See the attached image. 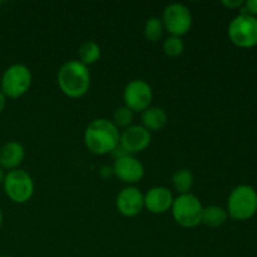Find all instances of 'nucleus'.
I'll return each mask as SVG.
<instances>
[{
    "instance_id": "1",
    "label": "nucleus",
    "mask_w": 257,
    "mask_h": 257,
    "mask_svg": "<svg viewBox=\"0 0 257 257\" xmlns=\"http://www.w3.org/2000/svg\"><path fill=\"white\" fill-rule=\"evenodd\" d=\"M119 141L120 132L118 127L105 118L92 120L85 128V147L94 155L104 156L112 153L119 146Z\"/></svg>"
},
{
    "instance_id": "2",
    "label": "nucleus",
    "mask_w": 257,
    "mask_h": 257,
    "mask_svg": "<svg viewBox=\"0 0 257 257\" xmlns=\"http://www.w3.org/2000/svg\"><path fill=\"white\" fill-rule=\"evenodd\" d=\"M58 85L64 95L72 99L84 97L90 88V73L79 60H68L58 70Z\"/></svg>"
},
{
    "instance_id": "3",
    "label": "nucleus",
    "mask_w": 257,
    "mask_h": 257,
    "mask_svg": "<svg viewBox=\"0 0 257 257\" xmlns=\"http://www.w3.org/2000/svg\"><path fill=\"white\" fill-rule=\"evenodd\" d=\"M33 75L29 68L24 64H13L7 68L0 82V92L7 98L23 97L32 85Z\"/></svg>"
},
{
    "instance_id": "4",
    "label": "nucleus",
    "mask_w": 257,
    "mask_h": 257,
    "mask_svg": "<svg viewBox=\"0 0 257 257\" xmlns=\"http://www.w3.org/2000/svg\"><path fill=\"white\" fill-rule=\"evenodd\" d=\"M203 206L200 198L193 193H185L173 198L172 216L176 222L186 228L196 227L201 223Z\"/></svg>"
},
{
    "instance_id": "5",
    "label": "nucleus",
    "mask_w": 257,
    "mask_h": 257,
    "mask_svg": "<svg viewBox=\"0 0 257 257\" xmlns=\"http://www.w3.org/2000/svg\"><path fill=\"white\" fill-rule=\"evenodd\" d=\"M228 215L235 220H247L257 211V192L248 185H240L228 196Z\"/></svg>"
},
{
    "instance_id": "6",
    "label": "nucleus",
    "mask_w": 257,
    "mask_h": 257,
    "mask_svg": "<svg viewBox=\"0 0 257 257\" xmlns=\"http://www.w3.org/2000/svg\"><path fill=\"white\" fill-rule=\"evenodd\" d=\"M4 191L8 197L15 203H27L34 195V181L27 171L22 168L12 170L5 173Z\"/></svg>"
},
{
    "instance_id": "7",
    "label": "nucleus",
    "mask_w": 257,
    "mask_h": 257,
    "mask_svg": "<svg viewBox=\"0 0 257 257\" xmlns=\"http://www.w3.org/2000/svg\"><path fill=\"white\" fill-rule=\"evenodd\" d=\"M228 37L233 44L242 48L257 44V18L241 13L228 25Z\"/></svg>"
},
{
    "instance_id": "8",
    "label": "nucleus",
    "mask_w": 257,
    "mask_h": 257,
    "mask_svg": "<svg viewBox=\"0 0 257 257\" xmlns=\"http://www.w3.org/2000/svg\"><path fill=\"white\" fill-rule=\"evenodd\" d=\"M162 23L165 30H167L173 37H180L187 34L192 27V14L185 4L173 3L166 7L162 15Z\"/></svg>"
},
{
    "instance_id": "9",
    "label": "nucleus",
    "mask_w": 257,
    "mask_h": 257,
    "mask_svg": "<svg viewBox=\"0 0 257 257\" xmlns=\"http://www.w3.org/2000/svg\"><path fill=\"white\" fill-rule=\"evenodd\" d=\"M153 92L151 85L142 79H135L128 83L123 92L125 107L132 112H143L151 105Z\"/></svg>"
},
{
    "instance_id": "10",
    "label": "nucleus",
    "mask_w": 257,
    "mask_h": 257,
    "mask_svg": "<svg viewBox=\"0 0 257 257\" xmlns=\"http://www.w3.org/2000/svg\"><path fill=\"white\" fill-rule=\"evenodd\" d=\"M151 132L142 124H132L120 133L119 145L128 155L141 153L151 145Z\"/></svg>"
},
{
    "instance_id": "11",
    "label": "nucleus",
    "mask_w": 257,
    "mask_h": 257,
    "mask_svg": "<svg viewBox=\"0 0 257 257\" xmlns=\"http://www.w3.org/2000/svg\"><path fill=\"white\" fill-rule=\"evenodd\" d=\"M118 212L124 217H135L145 208V195L135 186L124 187L115 200Z\"/></svg>"
},
{
    "instance_id": "12",
    "label": "nucleus",
    "mask_w": 257,
    "mask_h": 257,
    "mask_svg": "<svg viewBox=\"0 0 257 257\" xmlns=\"http://www.w3.org/2000/svg\"><path fill=\"white\" fill-rule=\"evenodd\" d=\"M112 170L122 182L128 185L138 183L145 177V166L132 155H127L115 160Z\"/></svg>"
},
{
    "instance_id": "13",
    "label": "nucleus",
    "mask_w": 257,
    "mask_h": 257,
    "mask_svg": "<svg viewBox=\"0 0 257 257\" xmlns=\"http://www.w3.org/2000/svg\"><path fill=\"white\" fill-rule=\"evenodd\" d=\"M172 203V192L163 186L152 187L145 195V208H147L151 213H155V215L166 213L168 210H171Z\"/></svg>"
},
{
    "instance_id": "14",
    "label": "nucleus",
    "mask_w": 257,
    "mask_h": 257,
    "mask_svg": "<svg viewBox=\"0 0 257 257\" xmlns=\"http://www.w3.org/2000/svg\"><path fill=\"white\" fill-rule=\"evenodd\" d=\"M25 157V150L17 141H10L0 148V167L3 170H17Z\"/></svg>"
},
{
    "instance_id": "15",
    "label": "nucleus",
    "mask_w": 257,
    "mask_h": 257,
    "mask_svg": "<svg viewBox=\"0 0 257 257\" xmlns=\"http://www.w3.org/2000/svg\"><path fill=\"white\" fill-rule=\"evenodd\" d=\"M142 125L150 132H157L161 131L167 124V113L160 107H148L142 112Z\"/></svg>"
},
{
    "instance_id": "16",
    "label": "nucleus",
    "mask_w": 257,
    "mask_h": 257,
    "mask_svg": "<svg viewBox=\"0 0 257 257\" xmlns=\"http://www.w3.org/2000/svg\"><path fill=\"white\" fill-rule=\"evenodd\" d=\"M227 216V211L223 210L220 206H208V207H203L201 223L210 227H218L226 222Z\"/></svg>"
},
{
    "instance_id": "17",
    "label": "nucleus",
    "mask_w": 257,
    "mask_h": 257,
    "mask_svg": "<svg viewBox=\"0 0 257 257\" xmlns=\"http://www.w3.org/2000/svg\"><path fill=\"white\" fill-rule=\"evenodd\" d=\"M193 182H195L193 173L191 172L190 170H187V168H182V170H178L173 173V187H175V190L177 191L180 195L190 193V191L192 190L193 187Z\"/></svg>"
},
{
    "instance_id": "18",
    "label": "nucleus",
    "mask_w": 257,
    "mask_h": 257,
    "mask_svg": "<svg viewBox=\"0 0 257 257\" xmlns=\"http://www.w3.org/2000/svg\"><path fill=\"white\" fill-rule=\"evenodd\" d=\"M102 55V50L100 47L93 40H88V42L83 43L79 48V62L83 63L84 65L89 67V65L94 64L100 59Z\"/></svg>"
},
{
    "instance_id": "19",
    "label": "nucleus",
    "mask_w": 257,
    "mask_h": 257,
    "mask_svg": "<svg viewBox=\"0 0 257 257\" xmlns=\"http://www.w3.org/2000/svg\"><path fill=\"white\" fill-rule=\"evenodd\" d=\"M163 32H165V27H163L162 19L158 17H151L150 19H147L143 28L146 39L152 43L158 42L162 38Z\"/></svg>"
},
{
    "instance_id": "20",
    "label": "nucleus",
    "mask_w": 257,
    "mask_h": 257,
    "mask_svg": "<svg viewBox=\"0 0 257 257\" xmlns=\"http://www.w3.org/2000/svg\"><path fill=\"white\" fill-rule=\"evenodd\" d=\"M183 50H185V43H183L182 38L171 35L163 42V52L167 57H178L182 54Z\"/></svg>"
},
{
    "instance_id": "21",
    "label": "nucleus",
    "mask_w": 257,
    "mask_h": 257,
    "mask_svg": "<svg viewBox=\"0 0 257 257\" xmlns=\"http://www.w3.org/2000/svg\"><path fill=\"white\" fill-rule=\"evenodd\" d=\"M133 117H135V112L130 109L125 105L117 108L113 113V120L112 122L117 125L118 128H128L130 125H132Z\"/></svg>"
},
{
    "instance_id": "22",
    "label": "nucleus",
    "mask_w": 257,
    "mask_h": 257,
    "mask_svg": "<svg viewBox=\"0 0 257 257\" xmlns=\"http://www.w3.org/2000/svg\"><path fill=\"white\" fill-rule=\"evenodd\" d=\"M241 13L255 17V14H257V0H247V2L243 3V8Z\"/></svg>"
},
{
    "instance_id": "23",
    "label": "nucleus",
    "mask_w": 257,
    "mask_h": 257,
    "mask_svg": "<svg viewBox=\"0 0 257 257\" xmlns=\"http://www.w3.org/2000/svg\"><path fill=\"white\" fill-rule=\"evenodd\" d=\"M222 4L227 8H237L242 5L243 2L242 0H235V2H232V0H223Z\"/></svg>"
},
{
    "instance_id": "24",
    "label": "nucleus",
    "mask_w": 257,
    "mask_h": 257,
    "mask_svg": "<svg viewBox=\"0 0 257 257\" xmlns=\"http://www.w3.org/2000/svg\"><path fill=\"white\" fill-rule=\"evenodd\" d=\"M5 105H7V97L0 92V113L5 109Z\"/></svg>"
},
{
    "instance_id": "25",
    "label": "nucleus",
    "mask_w": 257,
    "mask_h": 257,
    "mask_svg": "<svg viewBox=\"0 0 257 257\" xmlns=\"http://www.w3.org/2000/svg\"><path fill=\"white\" fill-rule=\"evenodd\" d=\"M4 178H5V172L2 167H0V185L4 182Z\"/></svg>"
},
{
    "instance_id": "26",
    "label": "nucleus",
    "mask_w": 257,
    "mask_h": 257,
    "mask_svg": "<svg viewBox=\"0 0 257 257\" xmlns=\"http://www.w3.org/2000/svg\"><path fill=\"white\" fill-rule=\"evenodd\" d=\"M2 225H3V212L2 210H0V227H2Z\"/></svg>"
},
{
    "instance_id": "27",
    "label": "nucleus",
    "mask_w": 257,
    "mask_h": 257,
    "mask_svg": "<svg viewBox=\"0 0 257 257\" xmlns=\"http://www.w3.org/2000/svg\"><path fill=\"white\" fill-rule=\"evenodd\" d=\"M0 257H10V256H0Z\"/></svg>"
}]
</instances>
